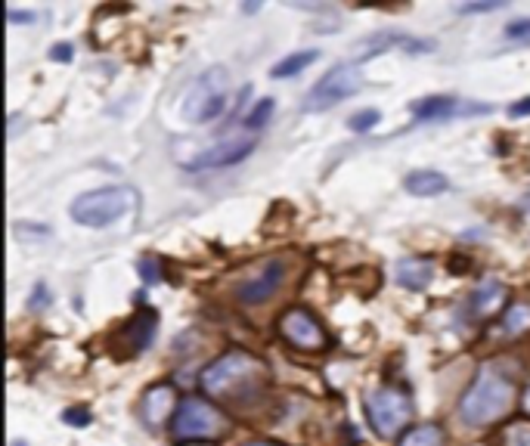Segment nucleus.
<instances>
[{
  "label": "nucleus",
  "instance_id": "obj_29",
  "mask_svg": "<svg viewBox=\"0 0 530 446\" xmlns=\"http://www.w3.org/2000/svg\"><path fill=\"white\" fill-rule=\"evenodd\" d=\"M509 115H512V118H527V115H530V97H524L521 103H512V106H509Z\"/></svg>",
  "mask_w": 530,
  "mask_h": 446
},
{
  "label": "nucleus",
  "instance_id": "obj_15",
  "mask_svg": "<svg viewBox=\"0 0 530 446\" xmlns=\"http://www.w3.org/2000/svg\"><path fill=\"white\" fill-rule=\"evenodd\" d=\"M459 112H462L459 100H453V97H428V100L413 103V118L416 121H444V118H453Z\"/></svg>",
  "mask_w": 530,
  "mask_h": 446
},
{
  "label": "nucleus",
  "instance_id": "obj_12",
  "mask_svg": "<svg viewBox=\"0 0 530 446\" xmlns=\"http://www.w3.org/2000/svg\"><path fill=\"white\" fill-rule=\"evenodd\" d=\"M391 47H403L407 53H431L434 50V41H419V38H407V35H391V31H385V35H376L366 41V50H363V59L369 56H379Z\"/></svg>",
  "mask_w": 530,
  "mask_h": 446
},
{
  "label": "nucleus",
  "instance_id": "obj_34",
  "mask_svg": "<svg viewBox=\"0 0 530 446\" xmlns=\"http://www.w3.org/2000/svg\"><path fill=\"white\" fill-rule=\"evenodd\" d=\"M524 208H527V211H530V196H527V202H524Z\"/></svg>",
  "mask_w": 530,
  "mask_h": 446
},
{
  "label": "nucleus",
  "instance_id": "obj_16",
  "mask_svg": "<svg viewBox=\"0 0 530 446\" xmlns=\"http://www.w3.org/2000/svg\"><path fill=\"white\" fill-rule=\"evenodd\" d=\"M403 186H407V193L428 199V196H441V193H447V189H450V180H447L441 171H416V174L407 177V183H403Z\"/></svg>",
  "mask_w": 530,
  "mask_h": 446
},
{
  "label": "nucleus",
  "instance_id": "obj_6",
  "mask_svg": "<svg viewBox=\"0 0 530 446\" xmlns=\"http://www.w3.org/2000/svg\"><path fill=\"white\" fill-rule=\"evenodd\" d=\"M224 431V419L211 403L199 400V397H186L177 406L174 416V437L180 440H208Z\"/></svg>",
  "mask_w": 530,
  "mask_h": 446
},
{
  "label": "nucleus",
  "instance_id": "obj_3",
  "mask_svg": "<svg viewBox=\"0 0 530 446\" xmlns=\"http://www.w3.org/2000/svg\"><path fill=\"white\" fill-rule=\"evenodd\" d=\"M227 103V72L211 69L193 84L190 97L183 103V115L193 124H211L227 112Z\"/></svg>",
  "mask_w": 530,
  "mask_h": 446
},
{
  "label": "nucleus",
  "instance_id": "obj_27",
  "mask_svg": "<svg viewBox=\"0 0 530 446\" xmlns=\"http://www.w3.org/2000/svg\"><path fill=\"white\" fill-rule=\"evenodd\" d=\"M75 56V47L72 44H56V47H50V59L53 62H69Z\"/></svg>",
  "mask_w": 530,
  "mask_h": 446
},
{
  "label": "nucleus",
  "instance_id": "obj_26",
  "mask_svg": "<svg viewBox=\"0 0 530 446\" xmlns=\"http://www.w3.org/2000/svg\"><path fill=\"white\" fill-rule=\"evenodd\" d=\"M140 276H143V282H149V285L159 282V279H162V273H159V261L143 258V261H140Z\"/></svg>",
  "mask_w": 530,
  "mask_h": 446
},
{
  "label": "nucleus",
  "instance_id": "obj_28",
  "mask_svg": "<svg viewBox=\"0 0 530 446\" xmlns=\"http://www.w3.org/2000/svg\"><path fill=\"white\" fill-rule=\"evenodd\" d=\"M493 10H503L500 0H490V4H465L462 13H493Z\"/></svg>",
  "mask_w": 530,
  "mask_h": 446
},
{
  "label": "nucleus",
  "instance_id": "obj_23",
  "mask_svg": "<svg viewBox=\"0 0 530 446\" xmlns=\"http://www.w3.org/2000/svg\"><path fill=\"white\" fill-rule=\"evenodd\" d=\"M506 446H530V422H512L506 428Z\"/></svg>",
  "mask_w": 530,
  "mask_h": 446
},
{
  "label": "nucleus",
  "instance_id": "obj_8",
  "mask_svg": "<svg viewBox=\"0 0 530 446\" xmlns=\"http://www.w3.org/2000/svg\"><path fill=\"white\" fill-rule=\"evenodd\" d=\"M255 152V140H224V143H214L208 149H202L193 162H186L183 168L186 171H214V168H230V165H239L245 162L248 155Z\"/></svg>",
  "mask_w": 530,
  "mask_h": 446
},
{
  "label": "nucleus",
  "instance_id": "obj_4",
  "mask_svg": "<svg viewBox=\"0 0 530 446\" xmlns=\"http://www.w3.org/2000/svg\"><path fill=\"white\" fill-rule=\"evenodd\" d=\"M366 416L369 425L379 437H394L397 431H403L410 425L413 416V403L407 394H400L397 388H379L372 391L366 400Z\"/></svg>",
  "mask_w": 530,
  "mask_h": 446
},
{
  "label": "nucleus",
  "instance_id": "obj_14",
  "mask_svg": "<svg viewBox=\"0 0 530 446\" xmlns=\"http://www.w3.org/2000/svg\"><path fill=\"white\" fill-rule=\"evenodd\" d=\"M174 388L168 385H159V388H152L143 400V412H146V422L149 425H162L168 422V416L174 412Z\"/></svg>",
  "mask_w": 530,
  "mask_h": 446
},
{
  "label": "nucleus",
  "instance_id": "obj_19",
  "mask_svg": "<svg viewBox=\"0 0 530 446\" xmlns=\"http://www.w3.org/2000/svg\"><path fill=\"white\" fill-rule=\"evenodd\" d=\"M444 431L441 425H419L413 431L403 434V440L397 446H444Z\"/></svg>",
  "mask_w": 530,
  "mask_h": 446
},
{
  "label": "nucleus",
  "instance_id": "obj_30",
  "mask_svg": "<svg viewBox=\"0 0 530 446\" xmlns=\"http://www.w3.org/2000/svg\"><path fill=\"white\" fill-rule=\"evenodd\" d=\"M47 304V289H44V285H35V298H31V310H41Z\"/></svg>",
  "mask_w": 530,
  "mask_h": 446
},
{
  "label": "nucleus",
  "instance_id": "obj_25",
  "mask_svg": "<svg viewBox=\"0 0 530 446\" xmlns=\"http://www.w3.org/2000/svg\"><path fill=\"white\" fill-rule=\"evenodd\" d=\"M62 422H66V425H72V428H87L90 425V412L87 409H66V412H62Z\"/></svg>",
  "mask_w": 530,
  "mask_h": 446
},
{
  "label": "nucleus",
  "instance_id": "obj_35",
  "mask_svg": "<svg viewBox=\"0 0 530 446\" xmlns=\"http://www.w3.org/2000/svg\"><path fill=\"white\" fill-rule=\"evenodd\" d=\"M252 446H267V443H252Z\"/></svg>",
  "mask_w": 530,
  "mask_h": 446
},
{
  "label": "nucleus",
  "instance_id": "obj_31",
  "mask_svg": "<svg viewBox=\"0 0 530 446\" xmlns=\"http://www.w3.org/2000/svg\"><path fill=\"white\" fill-rule=\"evenodd\" d=\"M38 16L35 13H22V10H10V22L13 25H19V22H25V25H31V22H35Z\"/></svg>",
  "mask_w": 530,
  "mask_h": 446
},
{
  "label": "nucleus",
  "instance_id": "obj_1",
  "mask_svg": "<svg viewBox=\"0 0 530 446\" xmlns=\"http://www.w3.org/2000/svg\"><path fill=\"white\" fill-rule=\"evenodd\" d=\"M512 400H515V388L509 375H503L493 366H484L475 378V385L459 400V419L465 425H490L506 416Z\"/></svg>",
  "mask_w": 530,
  "mask_h": 446
},
{
  "label": "nucleus",
  "instance_id": "obj_10",
  "mask_svg": "<svg viewBox=\"0 0 530 446\" xmlns=\"http://www.w3.org/2000/svg\"><path fill=\"white\" fill-rule=\"evenodd\" d=\"M283 279H286V264L283 261H270V264H264L255 276H248L239 289H236V298L242 301V304H261V301H267V298H273V292L283 285Z\"/></svg>",
  "mask_w": 530,
  "mask_h": 446
},
{
  "label": "nucleus",
  "instance_id": "obj_9",
  "mask_svg": "<svg viewBox=\"0 0 530 446\" xmlns=\"http://www.w3.org/2000/svg\"><path fill=\"white\" fill-rule=\"evenodd\" d=\"M279 332H283V338L301 350H320L326 347V332L323 326L314 320V313H307L301 307L289 310L283 320H279Z\"/></svg>",
  "mask_w": 530,
  "mask_h": 446
},
{
  "label": "nucleus",
  "instance_id": "obj_17",
  "mask_svg": "<svg viewBox=\"0 0 530 446\" xmlns=\"http://www.w3.org/2000/svg\"><path fill=\"white\" fill-rule=\"evenodd\" d=\"M317 59H320L317 50H298V53H289L283 62H276V66L270 69V78L286 81V78H292V75H301L307 66H314Z\"/></svg>",
  "mask_w": 530,
  "mask_h": 446
},
{
  "label": "nucleus",
  "instance_id": "obj_18",
  "mask_svg": "<svg viewBox=\"0 0 530 446\" xmlns=\"http://www.w3.org/2000/svg\"><path fill=\"white\" fill-rule=\"evenodd\" d=\"M500 304H503V285H500V282H484V285H478L475 295L469 298V310L478 313V316L493 313Z\"/></svg>",
  "mask_w": 530,
  "mask_h": 446
},
{
  "label": "nucleus",
  "instance_id": "obj_2",
  "mask_svg": "<svg viewBox=\"0 0 530 446\" xmlns=\"http://www.w3.org/2000/svg\"><path fill=\"white\" fill-rule=\"evenodd\" d=\"M137 208V196L134 189L128 186H103V189H93V193L78 196L69 205V214L75 223L90 230H100V227H112L121 217H128Z\"/></svg>",
  "mask_w": 530,
  "mask_h": 446
},
{
  "label": "nucleus",
  "instance_id": "obj_24",
  "mask_svg": "<svg viewBox=\"0 0 530 446\" xmlns=\"http://www.w3.org/2000/svg\"><path fill=\"white\" fill-rule=\"evenodd\" d=\"M506 38L509 41H530V19H515L506 25Z\"/></svg>",
  "mask_w": 530,
  "mask_h": 446
},
{
  "label": "nucleus",
  "instance_id": "obj_20",
  "mask_svg": "<svg viewBox=\"0 0 530 446\" xmlns=\"http://www.w3.org/2000/svg\"><path fill=\"white\" fill-rule=\"evenodd\" d=\"M503 329L509 335H521L530 329V304H512L509 313L503 316Z\"/></svg>",
  "mask_w": 530,
  "mask_h": 446
},
{
  "label": "nucleus",
  "instance_id": "obj_7",
  "mask_svg": "<svg viewBox=\"0 0 530 446\" xmlns=\"http://www.w3.org/2000/svg\"><path fill=\"white\" fill-rule=\"evenodd\" d=\"M258 360L242 354V350H230L221 360H214L205 372H202V388L208 394H233L245 378H252L258 372Z\"/></svg>",
  "mask_w": 530,
  "mask_h": 446
},
{
  "label": "nucleus",
  "instance_id": "obj_21",
  "mask_svg": "<svg viewBox=\"0 0 530 446\" xmlns=\"http://www.w3.org/2000/svg\"><path fill=\"white\" fill-rule=\"evenodd\" d=\"M273 109H276L273 97H264V100H258V106H255L252 112H248L245 118H242V127H245V131H261V127L270 121Z\"/></svg>",
  "mask_w": 530,
  "mask_h": 446
},
{
  "label": "nucleus",
  "instance_id": "obj_22",
  "mask_svg": "<svg viewBox=\"0 0 530 446\" xmlns=\"http://www.w3.org/2000/svg\"><path fill=\"white\" fill-rule=\"evenodd\" d=\"M382 121V112L379 109H363V112H354L351 118H348V124H351V131L354 134H366V131H372Z\"/></svg>",
  "mask_w": 530,
  "mask_h": 446
},
{
  "label": "nucleus",
  "instance_id": "obj_5",
  "mask_svg": "<svg viewBox=\"0 0 530 446\" xmlns=\"http://www.w3.org/2000/svg\"><path fill=\"white\" fill-rule=\"evenodd\" d=\"M363 87V75L357 66H335L332 72H326L314 87H310L307 100H304V112H326L338 103H345L348 97Z\"/></svg>",
  "mask_w": 530,
  "mask_h": 446
},
{
  "label": "nucleus",
  "instance_id": "obj_11",
  "mask_svg": "<svg viewBox=\"0 0 530 446\" xmlns=\"http://www.w3.org/2000/svg\"><path fill=\"white\" fill-rule=\"evenodd\" d=\"M394 279L397 285H403V289H410V292H425L434 279V264L422 258H403L394 267Z\"/></svg>",
  "mask_w": 530,
  "mask_h": 446
},
{
  "label": "nucleus",
  "instance_id": "obj_32",
  "mask_svg": "<svg viewBox=\"0 0 530 446\" xmlns=\"http://www.w3.org/2000/svg\"><path fill=\"white\" fill-rule=\"evenodd\" d=\"M521 406H524V409H527V412H530V388H527V391H524V397H521Z\"/></svg>",
  "mask_w": 530,
  "mask_h": 446
},
{
  "label": "nucleus",
  "instance_id": "obj_13",
  "mask_svg": "<svg viewBox=\"0 0 530 446\" xmlns=\"http://www.w3.org/2000/svg\"><path fill=\"white\" fill-rule=\"evenodd\" d=\"M155 329H159V316H155V310H140L128 323V329H124V344H128L131 350H143L152 344Z\"/></svg>",
  "mask_w": 530,
  "mask_h": 446
},
{
  "label": "nucleus",
  "instance_id": "obj_33",
  "mask_svg": "<svg viewBox=\"0 0 530 446\" xmlns=\"http://www.w3.org/2000/svg\"><path fill=\"white\" fill-rule=\"evenodd\" d=\"M13 446H25V443H22V440H13Z\"/></svg>",
  "mask_w": 530,
  "mask_h": 446
}]
</instances>
